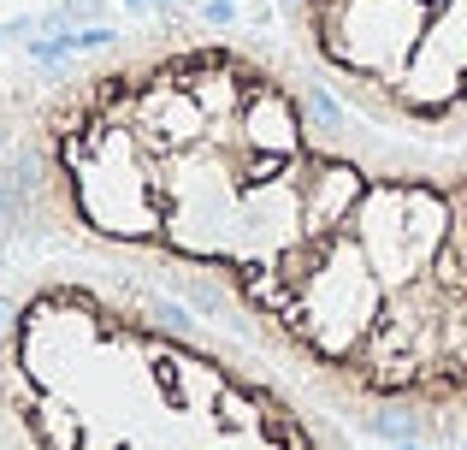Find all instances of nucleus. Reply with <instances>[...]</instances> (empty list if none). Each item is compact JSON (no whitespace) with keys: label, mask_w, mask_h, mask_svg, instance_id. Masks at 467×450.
Listing matches in <instances>:
<instances>
[{"label":"nucleus","mask_w":467,"mask_h":450,"mask_svg":"<svg viewBox=\"0 0 467 450\" xmlns=\"http://www.w3.org/2000/svg\"><path fill=\"white\" fill-rule=\"evenodd\" d=\"M142 314H149L160 332H171V338H190V332H195V314L178 309L171 297H149V302H142Z\"/></svg>","instance_id":"nucleus-1"},{"label":"nucleus","mask_w":467,"mask_h":450,"mask_svg":"<svg viewBox=\"0 0 467 450\" xmlns=\"http://www.w3.org/2000/svg\"><path fill=\"white\" fill-rule=\"evenodd\" d=\"M207 24H237V0H207Z\"/></svg>","instance_id":"nucleus-2"},{"label":"nucleus","mask_w":467,"mask_h":450,"mask_svg":"<svg viewBox=\"0 0 467 450\" xmlns=\"http://www.w3.org/2000/svg\"><path fill=\"white\" fill-rule=\"evenodd\" d=\"M71 36H78V54H95V47H107V42H113L107 30H71Z\"/></svg>","instance_id":"nucleus-3"},{"label":"nucleus","mask_w":467,"mask_h":450,"mask_svg":"<svg viewBox=\"0 0 467 450\" xmlns=\"http://www.w3.org/2000/svg\"><path fill=\"white\" fill-rule=\"evenodd\" d=\"M107 6V0H66V6H59V12H66V18H95V12H101Z\"/></svg>","instance_id":"nucleus-4"},{"label":"nucleus","mask_w":467,"mask_h":450,"mask_svg":"<svg viewBox=\"0 0 467 450\" xmlns=\"http://www.w3.org/2000/svg\"><path fill=\"white\" fill-rule=\"evenodd\" d=\"M149 6H154V0H125V12H137V18H142Z\"/></svg>","instance_id":"nucleus-5"},{"label":"nucleus","mask_w":467,"mask_h":450,"mask_svg":"<svg viewBox=\"0 0 467 450\" xmlns=\"http://www.w3.org/2000/svg\"><path fill=\"white\" fill-rule=\"evenodd\" d=\"M0 42H6V30H0Z\"/></svg>","instance_id":"nucleus-6"},{"label":"nucleus","mask_w":467,"mask_h":450,"mask_svg":"<svg viewBox=\"0 0 467 450\" xmlns=\"http://www.w3.org/2000/svg\"><path fill=\"white\" fill-rule=\"evenodd\" d=\"M462 450H467V445H462Z\"/></svg>","instance_id":"nucleus-7"}]
</instances>
